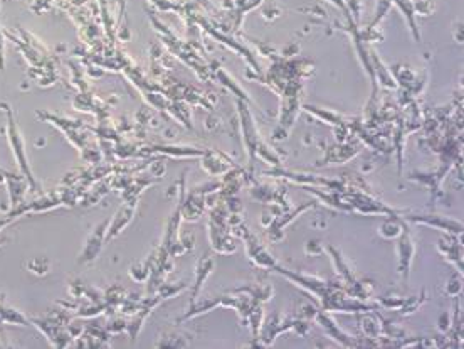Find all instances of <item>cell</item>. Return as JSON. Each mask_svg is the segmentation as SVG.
<instances>
[{"label": "cell", "instance_id": "1", "mask_svg": "<svg viewBox=\"0 0 464 349\" xmlns=\"http://www.w3.org/2000/svg\"><path fill=\"white\" fill-rule=\"evenodd\" d=\"M7 117H9V121H7V133H9V142L12 147V154H14L15 159H17V166L22 171V174L26 176L27 181L30 182V187L33 191H35V181L33 178V172H30V166L27 162V155H26V145H24V139L19 132L17 125L14 124V119H12L10 110H7Z\"/></svg>", "mask_w": 464, "mask_h": 349}, {"label": "cell", "instance_id": "2", "mask_svg": "<svg viewBox=\"0 0 464 349\" xmlns=\"http://www.w3.org/2000/svg\"><path fill=\"white\" fill-rule=\"evenodd\" d=\"M108 223H103V225H100L96 228V231L91 235V237L88 238V241H86V246L84 250H82L81 257H80V262H91L96 258V255L100 253L101 250V245H103V238H105V228Z\"/></svg>", "mask_w": 464, "mask_h": 349}, {"label": "cell", "instance_id": "3", "mask_svg": "<svg viewBox=\"0 0 464 349\" xmlns=\"http://www.w3.org/2000/svg\"><path fill=\"white\" fill-rule=\"evenodd\" d=\"M3 323V319H2V312H0V324Z\"/></svg>", "mask_w": 464, "mask_h": 349}]
</instances>
